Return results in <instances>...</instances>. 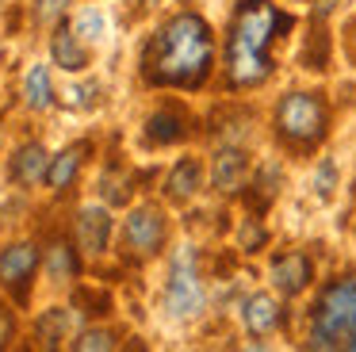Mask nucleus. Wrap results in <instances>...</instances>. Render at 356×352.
Instances as JSON below:
<instances>
[{"instance_id": "1", "label": "nucleus", "mask_w": 356, "mask_h": 352, "mask_svg": "<svg viewBox=\"0 0 356 352\" xmlns=\"http://www.w3.org/2000/svg\"><path fill=\"white\" fill-rule=\"evenodd\" d=\"M211 54H215L211 27L195 12H184L157 31V38L149 42L146 58H142V73H146L149 84L195 88V84H203V77L211 69Z\"/></svg>"}, {"instance_id": "2", "label": "nucleus", "mask_w": 356, "mask_h": 352, "mask_svg": "<svg viewBox=\"0 0 356 352\" xmlns=\"http://www.w3.org/2000/svg\"><path fill=\"white\" fill-rule=\"evenodd\" d=\"M291 27V15L276 12L268 0H241L226 38V73L234 84H261L268 77V46L276 31Z\"/></svg>"}, {"instance_id": "3", "label": "nucleus", "mask_w": 356, "mask_h": 352, "mask_svg": "<svg viewBox=\"0 0 356 352\" xmlns=\"http://www.w3.org/2000/svg\"><path fill=\"white\" fill-rule=\"evenodd\" d=\"M356 329V280H337L322 291L310 321L314 349H345L348 333Z\"/></svg>"}, {"instance_id": "4", "label": "nucleus", "mask_w": 356, "mask_h": 352, "mask_svg": "<svg viewBox=\"0 0 356 352\" xmlns=\"http://www.w3.org/2000/svg\"><path fill=\"white\" fill-rule=\"evenodd\" d=\"M276 127L284 138H291L299 145L318 142L325 134V104L318 96H310V92H291L276 107Z\"/></svg>"}, {"instance_id": "5", "label": "nucleus", "mask_w": 356, "mask_h": 352, "mask_svg": "<svg viewBox=\"0 0 356 352\" xmlns=\"http://www.w3.org/2000/svg\"><path fill=\"white\" fill-rule=\"evenodd\" d=\"M165 306H169L172 318H192L203 306V287H200V275H195V253L188 249V245L172 257V275H169V291H165Z\"/></svg>"}, {"instance_id": "6", "label": "nucleus", "mask_w": 356, "mask_h": 352, "mask_svg": "<svg viewBox=\"0 0 356 352\" xmlns=\"http://www.w3.org/2000/svg\"><path fill=\"white\" fill-rule=\"evenodd\" d=\"M127 241H131L134 253H142V257H149V253L161 249L165 241V218L157 207H138V211L127 218Z\"/></svg>"}, {"instance_id": "7", "label": "nucleus", "mask_w": 356, "mask_h": 352, "mask_svg": "<svg viewBox=\"0 0 356 352\" xmlns=\"http://www.w3.org/2000/svg\"><path fill=\"white\" fill-rule=\"evenodd\" d=\"M108 237H111V218L104 207H85L77 214V245L85 253H104L108 249Z\"/></svg>"}, {"instance_id": "8", "label": "nucleus", "mask_w": 356, "mask_h": 352, "mask_svg": "<svg viewBox=\"0 0 356 352\" xmlns=\"http://www.w3.org/2000/svg\"><path fill=\"white\" fill-rule=\"evenodd\" d=\"M310 275H314V268H310V260L302 257V253H284V257L272 260V283H276L284 295H299L310 283Z\"/></svg>"}, {"instance_id": "9", "label": "nucleus", "mask_w": 356, "mask_h": 352, "mask_svg": "<svg viewBox=\"0 0 356 352\" xmlns=\"http://www.w3.org/2000/svg\"><path fill=\"white\" fill-rule=\"evenodd\" d=\"M35 264H39V249H35L31 241H19V245L0 253V280L19 287V283L35 272Z\"/></svg>"}, {"instance_id": "10", "label": "nucleus", "mask_w": 356, "mask_h": 352, "mask_svg": "<svg viewBox=\"0 0 356 352\" xmlns=\"http://www.w3.org/2000/svg\"><path fill=\"white\" fill-rule=\"evenodd\" d=\"M47 173H50V157H47V150H42L39 142H31V145H24V150L16 153V161H12V176H16L19 184H39V180H47Z\"/></svg>"}, {"instance_id": "11", "label": "nucleus", "mask_w": 356, "mask_h": 352, "mask_svg": "<svg viewBox=\"0 0 356 352\" xmlns=\"http://www.w3.org/2000/svg\"><path fill=\"white\" fill-rule=\"evenodd\" d=\"M85 153H88V142H77V145H70V150H62L58 157H50V173H47L50 188H58V191L70 188V184L77 180V168H81V161H85Z\"/></svg>"}, {"instance_id": "12", "label": "nucleus", "mask_w": 356, "mask_h": 352, "mask_svg": "<svg viewBox=\"0 0 356 352\" xmlns=\"http://www.w3.org/2000/svg\"><path fill=\"white\" fill-rule=\"evenodd\" d=\"M241 184H245V153L226 145L215 157V188L218 191H238Z\"/></svg>"}, {"instance_id": "13", "label": "nucleus", "mask_w": 356, "mask_h": 352, "mask_svg": "<svg viewBox=\"0 0 356 352\" xmlns=\"http://www.w3.org/2000/svg\"><path fill=\"white\" fill-rule=\"evenodd\" d=\"M241 318H245L249 333H272L280 326V306L272 295H253L245 303V310H241Z\"/></svg>"}, {"instance_id": "14", "label": "nucleus", "mask_w": 356, "mask_h": 352, "mask_svg": "<svg viewBox=\"0 0 356 352\" xmlns=\"http://www.w3.org/2000/svg\"><path fill=\"white\" fill-rule=\"evenodd\" d=\"M50 54H54V61H58L62 69H70V73H81V69L88 65L85 46L77 42V35H73L70 27H58V31H54V42H50Z\"/></svg>"}, {"instance_id": "15", "label": "nucleus", "mask_w": 356, "mask_h": 352, "mask_svg": "<svg viewBox=\"0 0 356 352\" xmlns=\"http://www.w3.org/2000/svg\"><path fill=\"white\" fill-rule=\"evenodd\" d=\"M24 99L35 111H47V107L54 104V88H50L47 65H31V73H27V81H24Z\"/></svg>"}, {"instance_id": "16", "label": "nucleus", "mask_w": 356, "mask_h": 352, "mask_svg": "<svg viewBox=\"0 0 356 352\" xmlns=\"http://www.w3.org/2000/svg\"><path fill=\"white\" fill-rule=\"evenodd\" d=\"M195 191H200V161H180L177 168H172L169 176V199H177V203H184V199H192Z\"/></svg>"}, {"instance_id": "17", "label": "nucleus", "mask_w": 356, "mask_h": 352, "mask_svg": "<svg viewBox=\"0 0 356 352\" xmlns=\"http://www.w3.org/2000/svg\"><path fill=\"white\" fill-rule=\"evenodd\" d=\"M146 134L154 138V142H180L184 138V119L180 115H172V111H157L154 119L146 122Z\"/></svg>"}, {"instance_id": "18", "label": "nucleus", "mask_w": 356, "mask_h": 352, "mask_svg": "<svg viewBox=\"0 0 356 352\" xmlns=\"http://www.w3.org/2000/svg\"><path fill=\"white\" fill-rule=\"evenodd\" d=\"M65 329H70V314L58 310V306H54V310H47L39 321H35V333H39V341L47 344V349H54V344L62 341Z\"/></svg>"}, {"instance_id": "19", "label": "nucleus", "mask_w": 356, "mask_h": 352, "mask_svg": "<svg viewBox=\"0 0 356 352\" xmlns=\"http://www.w3.org/2000/svg\"><path fill=\"white\" fill-rule=\"evenodd\" d=\"M50 275H77V257H73L70 245H54L50 249Z\"/></svg>"}, {"instance_id": "20", "label": "nucleus", "mask_w": 356, "mask_h": 352, "mask_svg": "<svg viewBox=\"0 0 356 352\" xmlns=\"http://www.w3.org/2000/svg\"><path fill=\"white\" fill-rule=\"evenodd\" d=\"M276 184H280V168H276V165H264V168H261V176H257V184H253V188L261 191L257 207H268V199L276 195Z\"/></svg>"}, {"instance_id": "21", "label": "nucleus", "mask_w": 356, "mask_h": 352, "mask_svg": "<svg viewBox=\"0 0 356 352\" xmlns=\"http://www.w3.org/2000/svg\"><path fill=\"white\" fill-rule=\"evenodd\" d=\"M77 352H88V349H96V352H104V349H115V337L108 333V329H88L85 337H81L77 344H73Z\"/></svg>"}, {"instance_id": "22", "label": "nucleus", "mask_w": 356, "mask_h": 352, "mask_svg": "<svg viewBox=\"0 0 356 352\" xmlns=\"http://www.w3.org/2000/svg\"><path fill=\"white\" fill-rule=\"evenodd\" d=\"M241 245H245V249L264 245V230H261V226H241Z\"/></svg>"}, {"instance_id": "23", "label": "nucleus", "mask_w": 356, "mask_h": 352, "mask_svg": "<svg viewBox=\"0 0 356 352\" xmlns=\"http://www.w3.org/2000/svg\"><path fill=\"white\" fill-rule=\"evenodd\" d=\"M104 23H100V15H85V19L77 23V31H81V38H96V31H100Z\"/></svg>"}, {"instance_id": "24", "label": "nucleus", "mask_w": 356, "mask_h": 352, "mask_svg": "<svg viewBox=\"0 0 356 352\" xmlns=\"http://www.w3.org/2000/svg\"><path fill=\"white\" fill-rule=\"evenodd\" d=\"M39 15H42V19H50V15H58V12H62V8H65V0H39Z\"/></svg>"}, {"instance_id": "25", "label": "nucleus", "mask_w": 356, "mask_h": 352, "mask_svg": "<svg viewBox=\"0 0 356 352\" xmlns=\"http://www.w3.org/2000/svg\"><path fill=\"white\" fill-rule=\"evenodd\" d=\"M330 184H333V165H322V173H318V191L330 195Z\"/></svg>"}, {"instance_id": "26", "label": "nucleus", "mask_w": 356, "mask_h": 352, "mask_svg": "<svg viewBox=\"0 0 356 352\" xmlns=\"http://www.w3.org/2000/svg\"><path fill=\"white\" fill-rule=\"evenodd\" d=\"M345 349H353V352H356V329H353V333H348V341H345Z\"/></svg>"}]
</instances>
